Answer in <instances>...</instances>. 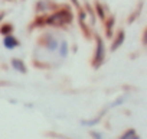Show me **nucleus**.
Wrapping results in <instances>:
<instances>
[{
	"instance_id": "f257e3e1",
	"label": "nucleus",
	"mask_w": 147,
	"mask_h": 139,
	"mask_svg": "<svg viewBox=\"0 0 147 139\" xmlns=\"http://www.w3.org/2000/svg\"><path fill=\"white\" fill-rule=\"evenodd\" d=\"M69 20H71V13L69 12H63V13H58V15L55 13L51 18L49 23H52V25H63V23H66Z\"/></svg>"
},
{
	"instance_id": "f03ea898",
	"label": "nucleus",
	"mask_w": 147,
	"mask_h": 139,
	"mask_svg": "<svg viewBox=\"0 0 147 139\" xmlns=\"http://www.w3.org/2000/svg\"><path fill=\"white\" fill-rule=\"evenodd\" d=\"M104 55H105V51H104V42L98 38V39H97V52H95V57H94L95 67H98V65L104 61Z\"/></svg>"
},
{
	"instance_id": "7ed1b4c3",
	"label": "nucleus",
	"mask_w": 147,
	"mask_h": 139,
	"mask_svg": "<svg viewBox=\"0 0 147 139\" xmlns=\"http://www.w3.org/2000/svg\"><path fill=\"white\" fill-rule=\"evenodd\" d=\"M3 45H5L7 49H15V48L19 46V41H18L15 36H12V35H6L5 39H3Z\"/></svg>"
},
{
	"instance_id": "20e7f679",
	"label": "nucleus",
	"mask_w": 147,
	"mask_h": 139,
	"mask_svg": "<svg viewBox=\"0 0 147 139\" xmlns=\"http://www.w3.org/2000/svg\"><path fill=\"white\" fill-rule=\"evenodd\" d=\"M45 45H46L48 51H51V52L58 49V41L55 38H52V36H48V39L45 41Z\"/></svg>"
},
{
	"instance_id": "39448f33",
	"label": "nucleus",
	"mask_w": 147,
	"mask_h": 139,
	"mask_svg": "<svg viewBox=\"0 0 147 139\" xmlns=\"http://www.w3.org/2000/svg\"><path fill=\"white\" fill-rule=\"evenodd\" d=\"M123 42H124V32L121 31V32L118 33V36L115 38V42H113V45H111V51L118 49V48L123 45Z\"/></svg>"
},
{
	"instance_id": "423d86ee",
	"label": "nucleus",
	"mask_w": 147,
	"mask_h": 139,
	"mask_svg": "<svg viewBox=\"0 0 147 139\" xmlns=\"http://www.w3.org/2000/svg\"><path fill=\"white\" fill-rule=\"evenodd\" d=\"M12 67H13L15 70H18L19 73H26V67H25V64H23L20 59H13V61H12Z\"/></svg>"
},
{
	"instance_id": "0eeeda50",
	"label": "nucleus",
	"mask_w": 147,
	"mask_h": 139,
	"mask_svg": "<svg viewBox=\"0 0 147 139\" xmlns=\"http://www.w3.org/2000/svg\"><path fill=\"white\" fill-rule=\"evenodd\" d=\"M59 55H61L62 58H65V57L68 55V42H65V41L61 42V46H59Z\"/></svg>"
},
{
	"instance_id": "6e6552de",
	"label": "nucleus",
	"mask_w": 147,
	"mask_h": 139,
	"mask_svg": "<svg viewBox=\"0 0 147 139\" xmlns=\"http://www.w3.org/2000/svg\"><path fill=\"white\" fill-rule=\"evenodd\" d=\"M0 32H2L3 35H6L7 32H12V26H10V25H5V28L0 29Z\"/></svg>"
},
{
	"instance_id": "1a4fd4ad",
	"label": "nucleus",
	"mask_w": 147,
	"mask_h": 139,
	"mask_svg": "<svg viewBox=\"0 0 147 139\" xmlns=\"http://www.w3.org/2000/svg\"><path fill=\"white\" fill-rule=\"evenodd\" d=\"M127 139H140L137 135H134V136H131V138H127Z\"/></svg>"
}]
</instances>
